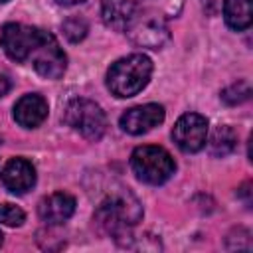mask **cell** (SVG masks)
Wrapping results in <instances>:
<instances>
[{
    "mask_svg": "<svg viewBox=\"0 0 253 253\" xmlns=\"http://www.w3.org/2000/svg\"><path fill=\"white\" fill-rule=\"evenodd\" d=\"M152 75V61L144 53H130L126 57L117 59L107 71V87L109 91L119 97H134L140 93Z\"/></svg>",
    "mask_w": 253,
    "mask_h": 253,
    "instance_id": "6da1fadb",
    "label": "cell"
},
{
    "mask_svg": "<svg viewBox=\"0 0 253 253\" xmlns=\"http://www.w3.org/2000/svg\"><path fill=\"white\" fill-rule=\"evenodd\" d=\"M140 217H142V206L128 190L113 192L99 204L95 211V221L117 239L123 237L130 225L138 223Z\"/></svg>",
    "mask_w": 253,
    "mask_h": 253,
    "instance_id": "7a4b0ae2",
    "label": "cell"
},
{
    "mask_svg": "<svg viewBox=\"0 0 253 253\" xmlns=\"http://www.w3.org/2000/svg\"><path fill=\"white\" fill-rule=\"evenodd\" d=\"M130 168L140 182L158 186L172 178L176 172V162L166 148L156 144H142L132 150Z\"/></svg>",
    "mask_w": 253,
    "mask_h": 253,
    "instance_id": "3957f363",
    "label": "cell"
},
{
    "mask_svg": "<svg viewBox=\"0 0 253 253\" xmlns=\"http://www.w3.org/2000/svg\"><path fill=\"white\" fill-rule=\"evenodd\" d=\"M63 119L75 132H79L87 140H99L107 130V115L91 99L79 97L69 101Z\"/></svg>",
    "mask_w": 253,
    "mask_h": 253,
    "instance_id": "277c9868",
    "label": "cell"
},
{
    "mask_svg": "<svg viewBox=\"0 0 253 253\" xmlns=\"http://www.w3.org/2000/svg\"><path fill=\"white\" fill-rule=\"evenodd\" d=\"M45 30L36 28V26H26V24H4L0 42L6 51V55L18 63H28L32 51L38 47V43L43 40Z\"/></svg>",
    "mask_w": 253,
    "mask_h": 253,
    "instance_id": "5b68a950",
    "label": "cell"
},
{
    "mask_svg": "<svg viewBox=\"0 0 253 253\" xmlns=\"http://www.w3.org/2000/svg\"><path fill=\"white\" fill-rule=\"evenodd\" d=\"M130 38V42L138 47H148V49H160L168 40L170 32L166 22L156 16V14H134L130 26L125 30Z\"/></svg>",
    "mask_w": 253,
    "mask_h": 253,
    "instance_id": "8992f818",
    "label": "cell"
},
{
    "mask_svg": "<svg viewBox=\"0 0 253 253\" xmlns=\"http://www.w3.org/2000/svg\"><path fill=\"white\" fill-rule=\"evenodd\" d=\"M28 61L45 79H59L65 73V67H67V55L59 47L55 36L49 34V32H45L43 40L32 51V55H30Z\"/></svg>",
    "mask_w": 253,
    "mask_h": 253,
    "instance_id": "52a82bcc",
    "label": "cell"
},
{
    "mask_svg": "<svg viewBox=\"0 0 253 253\" xmlns=\"http://www.w3.org/2000/svg\"><path fill=\"white\" fill-rule=\"evenodd\" d=\"M208 119L200 113H186L182 115L174 128H172V138L176 146L182 152H198L206 146L208 140Z\"/></svg>",
    "mask_w": 253,
    "mask_h": 253,
    "instance_id": "ba28073f",
    "label": "cell"
},
{
    "mask_svg": "<svg viewBox=\"0 0 253 253\" xmlns=\"http://www.w3.org/2000/svg\"><path fill=\"white\" fill-rule=\"evenodd\" d=\"M166 113L164 107L158 103H146V105H136L126 109L121 119L119 125L125 132L128 134H144L148 130H152L154 126H158L164 121Z\"/></svg>",
    "mask_w": 253,
    "mask_h": 253,
    "instance_id": "9c48e42d",
    "label": "cell"
},
{
    "mask_svg": "<svg viewBox=\"0 0 253 253\" xmlns=\"http://www.w3.org/2000/svg\"><path fill=\"white\" fill-rule=\"evenodd\" d=\"M0 180L4 184V188L12 194H26L28 190L34 188L36 184V168L30 160L22 158V156H16V158H10L2 172H0Z\"/></svg>",
    "mask_w": 253,
    "mask_h": 253,
    "instance_id": "30bf717a",
    "label": "cell"
},
{
    "mask_svg": "<svg viewBox=\"0 0 253 253\" xmlns=\"http://www.w3.org/2000/svg\"><path fill=\"white\" fill-rule=\"evenodd\" d=\"M47 101L40 93H26L14 105V121L24 128H36L47 119Z\"/></svg>",
    "mask_w": 253,
    "mask_h": 253,
    "instance_id": "8fae6325",
    "label": "cell"
},
{
    "mask_svg": "<svg viewBox=\"0 0 253 253\" xmlns=\"http://www.w3.org/2000/svg\"><path fill=\"white\" fill-rule=\"evenodd\" d=\"M75 213V198L65 192H53L38 204V215L49 225L65 223Z\"/></svg>",
    "mask_w": 253,
    "mask_h": 253,
    "instance_id": "7c38bea8",
    "label": "cell"
},
{
    "mask_svg": "<svg viewBox=\"0 0 253 253\" xmlns=\"http://www.w3.org/2000/svg\"><path fill=\"white\" fill-rule=\"evenodd\" d=\"M136 14V4L134 0H103L101 4V18L107 28L125 32L132 18Z\"/></svg>",
    "mask_w": 253,
    "mask_h": 253,
    "instance_id": "4fadbf2b",
    "label": "cell"
},
{
    "mask_svg": "<svg viewBox=\"0 0 253 253\" xmlns=\"http://www.w3.org/2000/svg\"><path fill=\"white\" fill-rule=\"evenodd\" d=\"M223 20L235 32L247 30L253 22V2L251 0H225Z\"/></svg>",
    "mask_w": 253,
    "mask_h": 253,
    "instance_id": "5bb4252c",
    "label": "cell"
},
{
    "mask_svg": "<svg viewBox=\"0 0 253 253\" xmlns=\"http://www.w3.org/2000/svg\"><path fill=\"white\" fill-rule=\"evenodd\" d=\"M213 156H227L237 142V134L229 126H217L210 140H206Z\"/></svg>",
    "mask_w": 253,
    "mask_h": 253,
    "instance_id": "9a60e30c",
    "label": "cell"
},
{
    "mask_svg": "<svg viewBox=\"0 0 253 253\" xmlns=\"http://www.w3.org/2000/svg\"><path fill=\"white\" fill-rule=\"evenodd\" d=\"M249 93H251L249 85L245 81H239V83H233V85H229L227 89L221 91V101L227 103V105H237V103L247 101Z\"/></svg>",
    "mask_w": 253,
    "mask_h": 253,
    "instance_id": "2e32d148",
    "label": "cell"
},
{
    "mask_svg": "<svg viewBox=\"0 0 253 253\" xmlns=\"http://www.w3.org/2000/svg\"><path fill=\"white\" fill-rule=\"evenodd\" d=\"M26 221V213L22 208L14 204H0V223L8 227H18Z\"/></svg>",
    "mask_w": 253,
    "mask_h": 253,
    "instance_id": "e0dca14e",
    "label": "cell"
},
{
    "mask_svg": "<svg viewBox=\"0 0 253 253\" xmlns=\"http://www.w3.org/2000/svg\"><path fill=\"white\" fill-rule=\"evenodd\" d=\"M61 30L69 42H79L87 36V22L83 18H67L61 26Z\"/></svg>",
    "mask_w": 253,
    "mask_h": 253,
    "instance_id": "ac0fdd59",
    "label": "cell"
},
{
    "mask_svg": "<svg viewBox=\"0 0 253 253\" xmlns=\"http://www.w3.org/2000/svg\"><path fill=\"white\" fill-rule=\"evenodd\" d=\"M10 79L8 77H4V75H0V97H4L8 91H10Z\"/></svg>",
    "mask_w": 253,
    "mask_h": 253,
    "instance_id": "d6986e66",
    "label": "cell"
},
{
    "mask_svg": "<svg viewBox=\"0 0 253 253\" xmlns=\"http://www.w3.org/2000/svg\"><path fill=\"white\" fill-rule=\"evenodd\" d=\"M57 4H61V6H75V4H81V2H85V0H55Z\"/></svg>",
    "mask_w": 253,
    "mask_h": 253,
    "instance_id": "ffe728a7",
    "label": "cell"
},
{
    "mask_svg": "<svg viewBox=\"0 0 253 253\" xmlns=\"http://www.w3.org/2000/svg\"><path fill=\"white\" fill-rule=\"evenodd\" d=\"M2 241H4V235H2V231H0V245H2Z\"/></svg>",
    "mask_w": 253,
    "mask_h": 253,
    "instance_id": "44dd1931",
    "label": "cell"
},
{
    "mask_svg": "<svg viewBox=\"0 0 253 253\" xmlns=\"http://www.w3.org/2000/svg\"><path fill=\"white\" fill-rule=\"evenodd\" d=\"M4 2H10V0H0V4H4Z\"/></svg>",
    "mask_w": 253,
    "mask_h": 253,
    "instance_id": "7402d4cb",
    "label": "cell"
}]
</instances>
